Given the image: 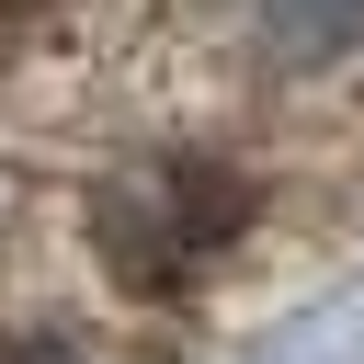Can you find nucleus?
<instances>
[{
  "mask_svg": "<svg viewBox=\"0 0 364 364\" xmlns=\"http://www.w3.org/2000/svg\"><path fill=\"white\" fill-rule=\"evenodd\" d=\"M91 239L125 284H193L205 262H228L250 239V182L228 159H193V148L136 159L91 193Z\"/></svg>",
  "mask_w": 364,
  "mask_h": 364,
  "instance_id": "f257e3e1",
  "label": "nucleus"
},
{
  "mask_svg": "<svg viewBox=\"0 0 364 364\" xmlns=\"http://www.w3.org/2000/svg\"><path fill=\"white\" fill-rule=\"evenodd\" d=\"M239 11L284 68H330V57L364 46V0H239Z\"/></svg>",
  "mask_w": 364,
  "mask_h": 364,
  "instance_id": "f03ea898",
  "label": "nucleus"
},
{
  "mask_svg": "<svg viewBox=\"0 0 364 364\" xmlns=\"http://www.w3.org/2000/svg\"><path fill=\"white\" fill-rule=\"evenodd\" d=\"M34 11H46V0H0V34H11V23H34Z\"/></svg>",
  "mask_w": 364,
  "mask_h": 364,
  "instance_id": "7ed1b4c3",
  "label": "nucleus"
},
{
  "mask_svg": "<svg viewBox=\"0 0 364 364\" xmlns=\"http://www.w3.org/2000/svg\"><path fill=\"white\" fill-rule=\"evenodd\" d=\"M0 364H57V353H0Z\"/></svg>",
  "mask_w": 364,
  "mask_h": 364,
  "instance_id": "20e7f679",
  "label": "nucleus"
}]
</instances>
